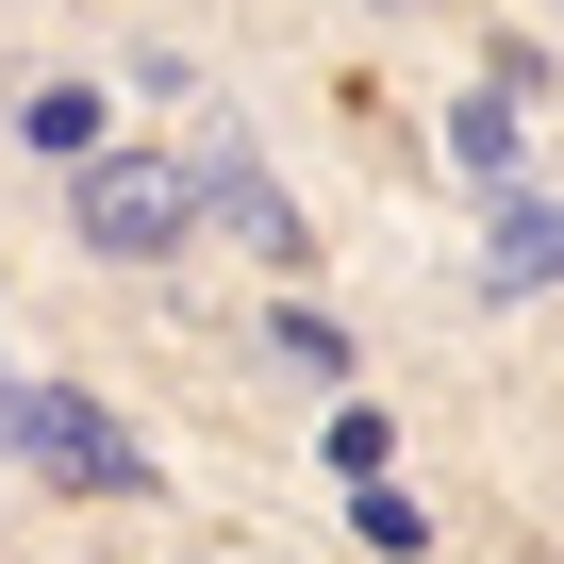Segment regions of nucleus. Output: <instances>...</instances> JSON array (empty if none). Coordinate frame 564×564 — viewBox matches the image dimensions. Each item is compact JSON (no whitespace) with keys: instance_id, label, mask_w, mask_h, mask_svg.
<instances>
[{"instance_id":"nucleus-1","label":"nucleus","mask_w":564,"mask_h":564,"mask_svg":"<svg viewBox=\"0 0 564 564\" xmlns=\"http://www.w3.org/2000/svg\"><path fill=\"white\" fill-rule=\"evenodd\" d=\"M67 216H84L100 265H166V249L199 232V183L150 166V150H100V166H67Z\"/></svg>"},{"instance_id":"nucleus-2","label":"nucleus","mask_w":564,"mask_h":564,"mask_svg":"<svg viewBox=\"0 0 564 564\" xmlns=\"http://www.w3.org/2000/svg\"><path fill=\"white\" fill-rule=\"evenodd\" d=\"M18 465L34 481H67V498H150V448L84 399V382H34V432H18Z\"/></svg>"},{"instance_id":"nucleus-3","label":"nucleus","mask_w":564,"mask_h":564,"mask_svg":"<svg viewBox=\"0 0 564 564\" xmlns=\"http://www.w3.org/2000/svg\"><path fill=\"white\" fill-rule=\"evenodd\" d=\"M183 183H199V216H216V232H249V265H300V199H282L249 150H216V166H183Z\"/></svg>"},{"instance_id":"nucleus-4","label":"nucleus","mask_w":564,"mask_h":564,"mask_svg":"<svg viewBox=\"0 0 564 564\" xmlns=\"http://www.w3.org/2000/svg\"><path fill=\"white\" fill-rule=\"evenodd\" d=\"M448 166L514 199V166H531V117H514V84H481V100H448Z\"/></svg>"},{"instance_id":"nucleus-5","label":"nucleus","mask_w":564,"mask_h":564,"mask_svg":"<svg viewBox=\"0 0 564 564\" xmlns=\"http://www.w3.org/2000/svg\"><path fill=\"white\" fill-rule=\"evenodd\" d=\"M481 282L514 300V282H564V199H498V232H481Z\"/></svg>"},{"instance_id":"nucleus-6","label":"nucleus","mask_w":564,"mask_h":564,"mask_svg":"<svg viewBox=\"0 0 564 564\" xmlns=\"http://www.w3.org/2000/svg\"><path fill=\"white\" fill-rule=\"evenodd\" d=\"M18 133H34L51 166H100V133H117V117H100V84H34V117H18Z\"/></svg>"},{"instance_id":"nucleus-7","label":"nucleus","mask_w":564,"mask_h":564,"mask_svg":"<svg viewBox=\"0 0 564 564\" xmlns=\"http://www.w3.org/2000/svg\"><path fill=\"white\" fill-rule=\"evenodd\" d=\"M265 349H282V366H300V382H349V333H333V316H300V300H282V316H265Z\"/></svg>"},{"instance_id":"nucleus-8","label":"nucleus","mask_w":564,"mask_h":564,"mask_svg":"<svg viewBox=\"0 0 564 564\" xmlns=\"http://www.w3.org/2000/svg\"><path fill=\"white\" fill-rule=\"evenodd\" d=\"M349 531H366V547H415V531H432V514H415V498H399V481H349Z\"/></svg>"},{"instance_id":"nucleus-9","label":"nucleus","mask_w":564,"mask_h":564,"mask_svg":"<svg viewBox=\"0 0 564 564\" xmlns=\"http://www.w3.org/2000/svg\"><path fill=\"white\" fill-rule=\"evenodd\" d=\"M18 432H34V366H0V465H18Z\"/></svg>"}]
</instances>
